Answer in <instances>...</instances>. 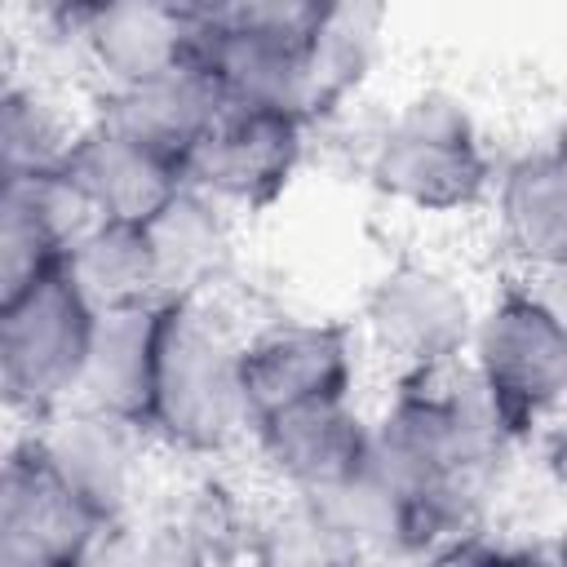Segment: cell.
<instances>
[{"label": "cell", "instance_id": "6da1fadb", "mask_svg": "<svg viewBox=\"0 0 567 567\" xmlns=\"http://www.w3.org/2000/svg\"><path fill=\"white\" fill-rule=\"evenodd\" d=\"M244 341L204 297H173L159 310L146 430L182 452H221L248 430Z\"/></svg>", "mask_w": 567, "mask_h": 567}, {"label": "cell", "instance_id": "7a4b0ae2", "mask_svg": "<svg viewBox=\"0 0 567 567\" xmlns=\"http://www.w3.org/2000/svg\"><path fill=\"white\" fill-rule=\"evenodd\" d=\"M195 62L208 66L226 106L275 111L310 124L306 44L323 4L306 0H248V4H190Z\"/></svg>", "mask_w": 567, "mask_h": 567}, {"label": "cell", "instance_id": "3957f363", "mask_svg": "<svg viewBox=\"0 0 567 567\" xmlns=\"http://www.w3.org/2000/svg\"><path fill=\"white\" fill-rule=\"evenodd\" d=\"M368 177L381 195L421 213H461L496 182L470 106L443 89L416 93L385 120L368 155Z\"/></svg>", "mask_w": 567, "mask_h": 567}, {"label": "cell", "instance_id": "277c9868", "mask_svg": "<svg viewBox=\"0 0 567 567\" xmlns=\"http://www.w3.org/2000/svg\"><path fill=\"white\" fill-rule=\"evenodd\" d=\"M93 310L58 266L0 306V403L49 416L71 403Z\"/></svg>", "mask_w": 567, "mask_h": 567}, {"label": "cell", "instance_id": "5b68a950", "mask_svg": "<svg viewBox=\"0 0 567 567\" xmlns=\"http://www.w3.org/2000/svg\"><path fill=\"white\" fill-rule=\"evenodd\" d=\"M470 368L492 390L514 434H527L549 416L567 390V332L558 306L532 288H509L470 332Z\"/></svg>", "mask_w": 567, "mask_h": 567}, {"label": "cell", "instance_id": "8992f818", "mask_svg": "<svg viewBox=\"0 0 567 567\" xmlns=\"http://www.w3.org/2000/svg\"><path fill=\"white\" fill-rule=\"evenodd\" d=\"M363 328L368 341L408 377H439L470 346L474 301L447 270L430 261H399L372 284Z\"/></svg>", "mask_w": 567, "mask_h": 567}, {"label": "cell", "instance_id": "52a82bcc", "mask_svg": "<svg viewBox=\"0 0 567 567\" xmlns=\"http://www.w3.org/2000/svg\"><path fill=\"white\" fill-rule=\"evenodd\" d=\"M142 439H146L142 425L97 412V408H84V403H66V408L49 412L44 430L31 434L49 474L102 527L128 523L137 478H142Z\"/></svg>", "mask_w": 567, "mask_h": 567}, {"label": "cell", "instance_id": "ba28073f", "mask_svg": "<svg viewBox=\"0 0 567 567\" xmlns=\"http://www.w3.org/2000/svg\"><path fill=\"white\" fill-rule=\"evenodd\" d=\"M301 133L306 124L292 115L226 106V115L186 155L182 186L208 195L221 208H266L301 159Z\"/></svg>", "mask_w": 567, "mask_h": 567}, {"label": "cell", "instance_id": "9c48e42d", "mask_svg": "<svg viewBox=\"0 0 567 567\" xmlns=\"http://www.w3.org/2000/svg\"><path fill=\"white\" fill-rule=\"evenodd\" d=\"M106 527L49 474L35 443L0 461V567H80Z\"/></svg>", "mask_w": 567, "mask_h": 567}, {"label": "cell", "instance_id": "30bf717a", "mask_svg": "<svg viewBox=\"0 0 567 567\" xmlns=\"http://www.w3.org/2000/svg\"><path fill=\"white\" fill-rule=\"evenodd\" d=\"M248 425L315 399H350L354 332L346 323H275L239 350Z\"/></svg>", "mask_w": 567, "mask_h": 567}, {"label": "cell", "instance_id": "8fae6325", "mask_svg": "<svg viewBox=\"0 0 567 567\" xmlns=\"http://www.w3.org/2000/svg\"><path fill=\"white\" fill-rule=\"evenodd\" d=\"M71 35L115 93L195 58V9L155 0L84 4L71 9Z\"/></svg>", "mask_w": 567, "mask_h": 567}, {"label": "cell", "instance_id": "7c38bea8", "mask_svg": "<svg viewBox=\"0 0 567 567\" xmlns=\"http://www.w3.org/2000/svg\"><path fill=\"white\" fill-rule=\"evenodd\" d=\"M261 461L292 496H323L350 478L368 456V421L350 399H315L270 412L248 425Z\"/></svg>", "mask_w": 567, "mask_h": 567}, {"label": "cell", "instance_id": "4fadbf2b", "mask_svg": "<svg viewBox=\"0 0 567 567\" xmlns=\"http://www.w3.org/2000/svg\"><path fill=\"white\" fill-rule=\"evenodd\" d=\"M58 173L80 195V204L89 208L93 221L142 226L155 208H164L182 190L177 164H168L164 155L137 146L133 137H124L106 124L75 133Z\"/></svg>", "mask_w": 567, "mask_h": 567}, {"label": "cell", "instance_id": "5bb4252c", "mask_svg": "<svg viewBox=\"0 0 567 567\" xmlns=\"http://www.w3.org/2000/svg\"><path fill=\"white\" fill-rule=\"evenodd\" d=\"M226 115V97L204 62H182L146 84L115 89L102 106L106 128L133 137L137 146L164 155L168 164H186V155L204 142V133Z\"/></svg>", "mask_w": 567, "mask_h": 567}, {"label": "cell", "instance_id": "9a60e30c", "mask_svg": "<svg viewBox=\"0 0 567 567\" xmlns=\"http://www.w3.org/2000/svg\"><path fill=\"white\" fill-rule=\"evenodd\" d=\"M159 310L164 301L124 306L93 315L89 350L80 363V381L71 403L124 416L146 430L151 408V377H155V337H159Z\"/></svg>", "mask_w": 567, "mask_h": 567}, {"label": "cell", "instance_id": "2e32d148", "mask_svg": "<svg viewBox=\"0 0 567 567\" xmlns=\"http://www.w3.org/2000/svg\"><path fill=\"white\" fill-rule=\"evenodd\" d=\"M89 208L62 182V173H44L31 182L0 186V306L35 284L49 266H58L62 248L89 226Z\"/></svg>", "mask_w": 567, "mask_h": 567}, {"label": "cell", "instance_id": "e0dca14e", "mask_svg": "<svg viewBox=\"0 0 567 567\" xmlns=\"http://www.w3.org/2000/svg\"><path fill=\"white\" fill-rule=\"evenodd\" d=\"M492 186L505 248L532 270H558L567 257V164L558 142L523 151Z\"/></svg>", "mask_w": 567, "mask_h": 567}, {"label": "cell", "instance_id": "ac0fdd59", "mask_svg": "<svg viewBox=\"0 0 567 567\" xmlns=\"http://www.w3.org/2000/svg\"><path fill=\"white\" fill-rule=\"evenodd\" d=\"M142 230H146V248L155 261V288L164 301L204 297V288L230 261L226 208L190 186H182L164 208H155L142 221Z\"/></svg>", "mask_w": 567, "mask_h": 567}, {"label": "cell", "instance_id": "d6986e66", "mask_svg": "<svg viewBox=\"0 0 567 567\" xmlns=\"http://www.w3.org/2000/svg\"><path fill=\"white\" fill-rule=\"evenodd\" d=\"M62 270L93 315L164 301L155 288V261L146 248V230L128 221H89L62 248Z\"/></svg>", "mask_w": 567, "mask_h": 567}, {"label": "cell", "instance_id": "ffe728a7", "mask_svg": "<svg viewBox=\"0 0 567 567\" xmlns=\"http://www.w3.org/2000/svg\"><path fill=\"white\" fill-rule=\"evenodd\" d=\"M385 9L381 4H323L306 44V80H310V120L341 106L350 89L368 75L381 49Z\"/></svg>", "mask_w": 567, "mask_h": 567}, {"label": "cell", "instance_id": "44dd1931", "mask_svg": "<svg viewBox=\"0 0 567 567\" xmlns=\"http://www.w3.org/2000/svg\"><path fill=\"white\" fill-rule=\"evenodd\" d=\"M315 501L332 514V523L346 532V540L359 549L363 563L425 554V540H421V527H416L408 501L390 483H381L368 465H359L350 478H341L332 492H323Z\"/></svg>", "mask_w": 567, "mask_h": 567}, {"label": "cell", "instance_id": "7402d4cb", "mask_svg": "<svg viewBox=\"0 0 567 567\" xmlns=\"http://www.w3.org/2000/svg\"><path fill=\"white\" fill-rule=\"evenodd\" d=\"M257 567H363L359 549L315 496H288L248 536Z\"/></svg>", "mask_w": 567, "mask_h": 567}, {"label": "cell", "instance_id": "603a6c76", "mask_svg": "<svg viewBox=\"0 0 567 567\" xmlns=\"http://www.w3.org/2000/svg\"><path fill=\"white\" fill-rule=\"evenodd\" d=\"M80 567H208V563L173 523H155V527L115 523L93 540Z\"/></svg>", "mask_w": 567, "mask_h": 567}, {"label": "cell", "instance_id": "cb8c5ba5", "mask_svg": "<svg viewBox=\"0 0 567 567\" xmlns=\"http://www.w3.org/2000/svg\"><path fill=\"white\" fill-rule=\"evenodd\" d=\"M492 554H496L492 540H483L478 532H465V536H452V540L434 545L421 558V567H492Z\"/></svg>", "mask_w": 567, "mask_h": 567}, {"label": "cell", "instance_id": "d4e9b609", "mask_svg": "<svg viewBox=\"0 0 567 567\" xmlns=\"http://www.w3.org/2000/svg\"><path fill=\"white\" fill-rule=\"evenodd\" d=\"M492 567H545V563H540L536 554H514V549H501V545H496Z\"/></svg>", "mask_w": 567, "mask_h": 567}, {"label": "cell", "instance_id": "484cf974", "mask_svg": "<svg viewBox=\"0 0 567 567\" xmlns=\"http://www.w3.org/2000/svg\"><path fill=\"white\" fill-rule=\"evenodd\" d=\"M0 93H4V84H0ZM0 186H4V168H0Z\"/></svg>", "mask_w": 567, "mask_h": 567}]
</instances>
